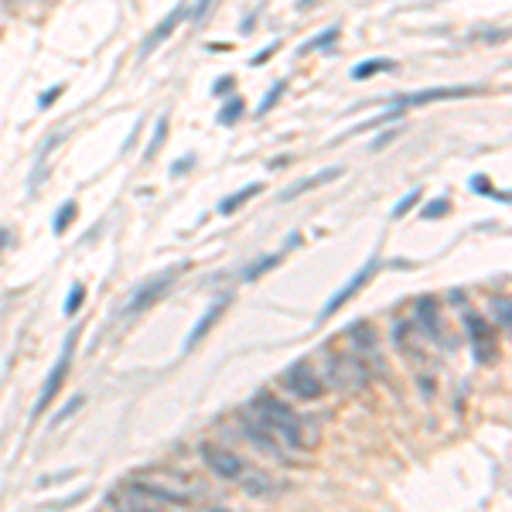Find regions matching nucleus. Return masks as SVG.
Instances as JSON below:
<instances>
[{
    "label": "nucleus",
    "instance_id": "nucleus-1",
    "mask_svg": "<svg viewBox=\"0 0 512 512\" xmlns=\"http://www.w3.org/2000/svg\"><path fill=\"white\" fill-rule=\"evenodd\" d=\"M246 437L256 444H263L267 451L280 454L284 448L304 451L308 448V434H304V420L294 414L287 403H280L277 396L260 393L250 403V420H246Z\"/></svg>",
    "mask_w": 512,
    "mask_h": 512
},
{
    "label": "nucleus",
    "instance_id": "nucleus-2",
    "mask_svg": "<svg viewBox=\"0 0 512 512\" xmlns=\"http://www.w3.org/2000/svg\"><path fill=\"white\" fill-rule=\"evenodd\" d=\"M127 489L147 495V499H154V502H164V506H192V499H202L205 495V489L195 478H188L181 472H147L134 478Z\"/></svg>",
    "mask_w": 512,
    "mask_h": 512
},
{
    "label": "nucleus",
    "instance_id": "nucleus-3",
    "mask_svg": "<svg viewBox=\"0 0 512 512\" xmlns=\"http://www.w3.org/2000/svg\"><path fill=\"white\" fill-rule=\"evenodd\" d=\"M328 383L335 390H362L369 383V362L362 352H349V355H338L328 369Z\"/></svg>",
    "mask_w": 512,
    "mask_h": 512
},
{
    "label": "nucleus",
    "instance_id": "nucleus-4",
    "mask_svg": "<svg viewBox=\"0 0 512 512\" xmlns=\"http://www.w3.org/2000/svg\"><path fill=\"white\" fill-rule=\"evenodd\" d=\"M76 338H79V332H72L69 338H65V352L59 355V362L52 366V373H48L45 386H41V396H38V403H35V417L45 414V410L52 407L55 396H59L65 376H69V369H72V352H76Z\"/></svg>",
    "mask_w": 512,
    "mask_h": 512
},
{
    "label": "nucleus",
    "instance_id": "nucleus-5",
    "mask_svg": "<svg viewBox=\"0 0 512 512\" xmlns=\"http://www.w3.org/2000/svg\"><path fill=\"white\" fill-rule=\"evenodd\" d=\"M202 461L209 465L212 475L226 478V482H243L246 475V465L236 451L229 448H216V444H202Z\"/></svg>",
    "mask_w": 512,
    "mask_h": 512
},
{
    "label": "nucleus",
    "instance_id": "nucleus-6",
    "mask_svg": "<svg viewBox=\"0 0 512 512\" xmlns=\"http://www.w3.org/2000/svg\"><path fill=\"white\" fill-rule=\"evenodd\" d=\"M284 386L294 396H301V400H318V396L325 393V386H321V379L311 373L308 362H294V366L284 373Z\"/></svg>",
    "mask_w": 512,
    "mask_h": 512
},
{
    "label": "nucleus",
    "instance_id": "nucleus-7",
    "mask_svg": "<svg viewBox=\"0 0 512 512\" xmlns=\"http://www.w3.org/2000/svg\"><path fill=\"white\" fill-rule=\"evenodd\" d=\"M376 270H379V260H376V256H373V260H369V263H366V267H362V270H359V274H355V277L349 280V284H345V287H342V291H338V294L332 297V301H328V304H325V311H321V318H332V315H335V311H338V308H345V304H349V301H352V297H355V294H359V291H362V287H366V284H369V280H373V277H376Z\"/></svg>",
    "mask_w": 512,
    "mask_h": 512
},
{
    "label": "nucleus",
    "instance_id": "nucleus-8",
    "mask_svg": "<svg viewBox=\"0 0 512 512\" xmlns=\"http://www.w3.org/2000/svg\"><path fill=\"white\" fill-rule=\"evenodd\" d=\"M171 284H175V277H171V274H164V277H158V280H151V284H144L134 297H130L127 315H140V311L154 308V304H158L161 297L171 291Z\"/></svg>",
    "mask_w": 512,
    "mask_h": 512
},
{
    "label": "nucleus",
    "instance_id": "nucleus-9",
    "mask_svg": "<svg viewBox=\"0 0 512 512\" xmlns=\"http://www.w3.org/2000/svg\"><path fill=\"white\" fill-rule=\"evenodd\" d=\"M110 506H113V512H171V506L147 499V495H140L134 489H123L120 495H113Z\"/></svg>",
    "mask_w": 512,
    "mask_h": 512
},
{
    "label": "nucleus",
    "instance_id": "nucleus-10",
    "mask_svg": "<svg viewBox=\"0 0 512 512\" xmlns=\"http://www.w3.org/2000/svg\"><path fill=\"white\" fill-rule=\"evenodd\" d=\"M482 93L478 86H448V89H427V93L403 96L400 106H427V103H444V99H461V96H475Z\"/></svg>",
    "mask_w": 512,
    "mask_h": 512
},
{
    "label": "nucleus",
    "instance_id": "nucleus-11",
    "mask_svg": "<svg viewBox=\"0 0 512 512\" xmlns=\"http://www.w3.org/2000/svg\"><path fill=\"white\" fill-rule=\"evenodd\" d=\"M185 18H188V7H175V11H171L168 18H164V21L158 24V28H154L151 35H147L144 48H140V55H151L154 48L164 45V41H168L171 35H175V28H178V24L185 21Z\"/></svg>",
    "mask_w": 512,
    "mask_h": 512
},
{
    "label": "nucleus",
    "instance_id": "nucleus-12",
    "mask_svg": "<svg viewBox=\"0 0 512 512\" xmlns=\"http://www.w3.org/2000/svg\"><path fill=\"white\" fill-rule=\"evenodd\" d=\"M222 315H226V301H216V304H212V308H209V311H205V315H202V318H198V325L192 328V335H188V338H185V352H192V349H195V345H198V342H202V338H205V335H209V332H212V328H216V325H219V318H222Z\"/></svg>",
    "mask_w": 512,
    "mask_h": 512
},
{
    "label": "nucleus",
    "instance_id": "nucleus-13",
    "mask_svg": "<svg viewBox=\"0 0 512 512\" xmlns=\"http://www.w3.org/2000/svg\"><path fill=\"white\" fill-rule=\"evenodd\" d=\"M468 328H472V342H475V355H478V362H489L492 359V349H495V335H492V328L485 325V318H478V315H468Z\"/></svg>",
    "mask_w": 512,
    "mask_h": 512
},
{
    "label": "nucleus",
    "instance_id": "nucleus-14",
    "mask_svg": "<svg viewBox=\"0 0 512 512\" xmlns=\"http://www.w3.org/2000/svg\"><path fill=\"white\" fill-rule=\"evenodd\" d=\"M338 175H342V168H325L321 175H315V178H304V181H294L291 188H287L284 195V202H294L297 195H304V192H311V188H321V185H328V181H335Z\"/></svg>",
    "mask_w": 512,
    "mask_h": 512
},
{
    "label": "nucleus",
    "instance_id": "nucleus-15",
    "mask_svg": "<svg viewBox=\"0 0 512 512\" xmlns=\"http://www.w3.org/2000/svg\"><path fill=\"white\" fill-rule=\"evenodd\" d=\"M260 192H263V185H260V181H253V185H243V188H239V192H233L229 198H222V202H219V212H222V216H233V212L239 209V205L246 202V198L260 195Z\"/></svg>",
    "mask_w": 512,
    "mask_h": 512
},
{
    "label": "nucleus",
    "instance_id": "nucleus-16",
    "mask_svg": "<svg viewBox=\"0 0 512 512\" xmlns=\"http://www.w3.org/2000/svg\"><path fill=\"white\" fill-rule=\"evenodd\" d=\"M396 62L390 59H369V62H359L352 69V79H369V76H379V72H393Z\"/></svg>",
    "mask_w": 512,
    "mask_h": 512
},
{
    "label": "nucleus",
    "instance_id": "nucleus-17",
    "mask_svg": "<svg viewBox=\"0 0 512 512\" xmlns=\"http://www.w3.org/2000/svg\"><path fill=\"white\" fill-rule=\"evenodd\" d=\"M280 260H284V253H270V256H263L260 263H250V267L243 270V280H256V277H263V274H267V270H274Z\"/></svg>",
    "mask_w": 512,
    "mask_h": 512
},
{
    "label": "nucleus",
    "instance_id": "nucleus-18",
    "mask_svg": "<svg viewBox=\"0 0 512 512\" xmlns=\"http://www.w3.org/2000/svg\"><path fill=\"white\" fill-rule=\"evenodd\" d=\"M243 110H246V106H243V99H239V96H233V99H229L226 106H222V113H219V123H222V127H233V123H236L239 117H243Z\"/></svg>",
    "mask_w": 512,
    "mask_h": 512
},
{
    "label": "nucleus",
    "instance_id": "nucleus-19",
    "mask_svg": "<svg viewBox=\"0 0 512 512\" xmlns=\"http://www.w3.org/2000/svg\"><path fill=\"white\" fill-rule=\"evenodd\" d=\"M335 38H338V28H328V31H321V35L315 41H308V45H301L297 52L301 55H308V52H318V48H328V45H335Z\"/></svg>",
    "mask_w": 512,
    "mask_h": 512
},
{
    "label": "nucleus",
    "instance_id": "nucleus-20",
    "mask_svg": "<svg viewBox=\"0 0 512 512\" xmlns=\"http://www.w3.org/2000/svg\"><path fill=\"white\" fill-rule=\"evenodd\" d=\"M417 308H420L417 315H420V321H424V325H427V332L437 335V315H434V301H431V297H424V301H420Z\"/></svg>",
    "mask_w": 512,
    "mask_h": 512
},
{
    "label": "nucleus",
    "instance_id": "nucleus-21",
    "mask_svg": "<svg viewBox=\"0 0 512 512\" xmlns=\"http://www.w3.org/2000/svg\"><path fill=\"white\" fill-rule=\"evenodd\" d=\"M164 137H168V120H158V123H154V137H151V147H147V161H151L154 158V154H158L161 151V144H164Z\"/></svg>",
    "mask_w": 512,
    "mask_h": 512
},
{
    "label": "nucleus",
    "instance_id": "nucleus-22",
    "mask_svg": "<svg viewBox=\"0 0 512 512\" xmlns=\"http://www.w3.org/2000/svg\"><path fill=\"white\" fill-rule=\"evenodd\" d=\"M284 89H287V82H274V86H270L267 99H263V103H260V117H263V113H270V110H274V106H277V99L284 96Z\"/></svg>",
    "mask_w": 512,
    "mask_h": 512
},
{
    "label": "nucleus",
    "instance_id": "nucleus-23",
    "mask_svg": "<svg viewBox=\"0 0 512 512\" xmlns=\"http://www.w3.org/2000/svg\"><path fill=\"white\" fill-rule=\"evenodd\" d=\"M82 301H86V287L76 284L69 291V301H65V315H76V311L82 308Z\"/></svg>",
    "mask_w": 512,
    "mask_h": 512
},
{
    "label": "nucleus",
    "instance_id": "nucleus-24",
    "mask_svg": "<svg viewBox=\"0 0 512 512\" xmlns=\"http://www.w3.org/2000/svg\"><path fill=\"white\" fill-rule=\"evenodd\" d=\"M448 212H451V202H448V198H434V202L424 209V219H441V216H448Z\"/></svg>",
    "mask_w": 512,
    "mask_h": 512
},
{
    "label": "nucleus",
    "instance_id": "nucleus-25",
    "mask_svg": "<svg viewBox=\"0 0 512 512\" xmlns=\"http://www.w3.org/2000/svg\"><path fill=\"white\" fill-rule=\"evenodd\" d=\"M72 219H76V202H65V209H59V216H55V233L69 229Z\"/></svg>",
    "mask_w": 512,
    "mask_h": 512
},
{
    "label": "nucleus",
    "instance_id": "nucleus-26",
    "mask_svg": "<svg viewBox=\"0 0 512 512\" xmlns=\"http://www.w3.org/2000/svg\"><path fill=\"white\" fill-rule=\"evenodd\" d=\"M417 202H420V188H417V192H410V195H403V198H400V205L393 209V219H403L410 209H414Z\"/></svg>",
    "mask_w": 512,
    "mask_h": 512
},
{
    "label": "nucleus",
    "instance_id": "nucleus-27",
    "mask_svg": "<svg viewBox=\"0 0 512 512\" xmlns=\"http://www.w3.org/2000/svg\"><path fill=\"white\" fill-rule=\"evenodd\" d=\"M472 192H478V195H499V192H492L489 178H472ZM499 198H502V202H509V192H502Z\"/></svg>",
    "mask_w": 512,
    "mask_h": 512
},
{
    "label": "nucleus",
    "instance_id": "nucleus-28",
    "mask_svg": "<svg viewBox=\"0 0 512 512\" xmlns=\"http://www.w3.org/2000/svg\"><path fill=\"white\" fill-rule=\"evenodd\" d=\"M65 93V86H52V89H48V93H41V99H38V106H41V110H48V106H52L55 103V99H59Z\"/></svg>",
    "mask_w": 512,
    "mask_h": 512
},
{
    "label": "nucleus",
    "instance_id": "nucleus-29",
    "mask_svg": "<svg viewBox=\"0 0 512 512\" xmlns=\"http://www.w3.org/2000/svg\"><path fill=\"white\" fill-rule=\"evenodd\" d=\"M233 86H236V79H233V76H219L216 82H212V93H216V96H226Z\"/></svg>",
    "mask_w": 512,
    "mask_h": 512
},
{
    "label": "nucleus",
    "instance_id": "nucleus-30",
    "mask_svg": "<svg viewBox=\"0 0 512 512\" xmlns=\"http://www.w3.org/2000/svg\"><path fill=\"white\" fill-rule=\"evenodd\" d=\"M209 7H212V0H198V4L192 7V11H188V18H192V21H202Z\"/></svg>",
    "mask_w": 512,
    "mask_h": 512
},
{
    "label": "nucleus",
    "instance_id": "nucleus-31",
    "mask_svg": "<svg viewBox=\"0 0 512 512\" xmlns=\"http://www.w3.org/2000/svg\"><path fill=\"white\" fill-rule=\"evenodd\" d=\"M192 164H195V154H185V158H181V161H175V168H171V175H185V171L192 168Z\"/></svg>",
    "mask_w": 512,
    "mask_h": 512
},
{
    "label": "nucleus",
    "instance_id": "nucleus-32",
    "mask_svg": "<svg viewBox=\"0 0 512 512\" xmlns=\"http://www.w3.org/2000/svg\"><path fill=\"white\" fill-rule=\"evenodd\" d=\"M393 137H396V130H386V134H379V137L373 140V151H383V147L390 144Z\"/></svg>",
    "mask_w": 512,
    "mask_h": 512
},
{
    "label": "nucleus",
    "instance_id": "nucleus-33",
    "mask_svg": "<svg viewBox=\"0 0 512 512\" xmlns=\"http://www.w3.org/2000/svg\"><path fill=\"white\" fill-rule=\"evenodd\" d=\"M277 48H280V45H277V41H274V45H267V48H263V52H260V55H256V59H253V65H263V62H267V59H270V55H274V52H277Z\"/></svg>",
    "mask_w": 512,
    "mask_h": 512
},
{
    "label": "nucleus",
    "instance_id": "nucleus-34",
    "mask_svg": "<svg viewBox=\"0 0 512 512\" xmlns=\"http://www.w3.org/2000/svg\"><path fill=\"white\" fill-rule=\"evenodd\" d=\"M79 407H82V396H76V400H72V403H69V407H65V410H62V414H59V420H65V417H69V414H76V410H79Z\"/></svg>",
    "mask_w": 512,
    "mask_h": 512
},
{
    "label": "nucleus",
    "instance_id": "nucleus-35",
    "mask_svg": "<svg viewBox=\"0 0 512 512\" xmlns=\"http://www.w3.org/2000/svg\"><path fill=\"white\" fill-rule=\"evenodd\" d=\"M7 239H11V233H7V229H0V246H4Z\"/></svg>",
    "mask_w": 512,
    "mask_h": 512
},
{
    "label": "nucleus",
    "instance_id": "nucleus-36",
    "mask_svg": "<svg viewBox=\"0 0 512 512\" xmlns=\"http://www.w3.org/2000/svg\"><path fill=\"white\" fill-rule=\"evenodd\" d=\"M216 512H222V509H216Z\"/></svg>",
    "mask_w": 512,
    "mask_h": 512
}]
</instances>
